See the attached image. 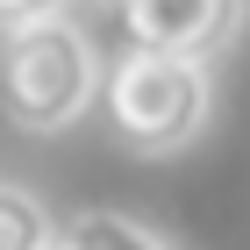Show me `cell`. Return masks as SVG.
<instances>
[{"label": "cell", "instance_id": "1", "mask_svg": "<svg viewBox=\"0 0 250 250\" xmlns=\"http://www.w3.org/2000/svg\"><path fill=\"white\" fill-rule=\"evenodd\" d=\"M100 107H107V129H115L122 150L172 157V150H186V143H200V129H208V115H214V72H208L200 50L129 43V50L107 64Z\"/></svg>", "mask_w": 250, "mask_h": 250}, {"label": "cell", "instance_id": "2", "mask_svg": "<svg viewBox=\"0 0 250 250\" xmlns=\"http://www.w3.org/2000/svg\"><path fill=\"white\" fill-rule=\"evenodd\" d=\"M100 58L86 29L64 15H36L15 21L0 36V115L15 122L21 136H58L72 129L86 107L100 100Z\"/></svg>", "mask_w": 250, "mask_h": 250}, {"label": "cell", "instance_id": "4", "mask_svg": "<svg viewBox=\"0 0 250 250\" xmlns=\"http://www.w3.org/2000/svg\"><path fill=\"white\" fill-rule=\"evenodd\" d=\"M58 243L64 250H165L172 236L136 222V214H115V208H79L58 222Z\"/></svg>", "mask_w": 250, "mask_h": 250}, {"label": "cell", "instance_id": "6", "mask_svg": "<svg viewBox=\"0 0 250 250\" xmlns=\"http://www.w3.org/2000/svg\"><path fill=\"white\" fill-rule=\"evenodd\" d=\"M36 15H64V0H0V29H15V21H36Z\"/></svg>", "mask_w": 250, "mask_h": 250}, {"label": "cell", "instance_id": "3", "mask_svg": "<svg viewBox=\"0 0 250 250\" xmlns=\"http://www.w3.org/2000/svg\"><path fill=\"white\" fill-rule=\"evenodd\" d=\"M129 43H165V50H229V36L243 29V0H122Z\"/></svg>", "mask_w": 250, "mask_h": 250}, {"label": "cell", "instance_id": "5", "mask_svg": "<svg viewBox=\"0 0 250 250\" xmlns=\"http://www.w3.org/2000/svg\"><path fill=\"white\" fill-rule=\"evenodd\" d=\"M43 243H58V222L43 214L36 193L0 179V250H43Z\"/></svg>", "mask_w": 250, "mask_h": 250}]
</instances>
